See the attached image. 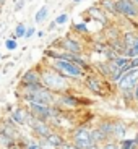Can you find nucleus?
I'll list each match as a JSON object with an SVG mask.
<instances>
[{
  "instance_id": "obj_1",
  "label": "nucleus",
  "mask_w": 138,
  "mask_h": 149,
  "mask_svg": "<svg viewBox=\"0 0 138 149\" xmlns=\"http://www.w3.org/2000/svg\"><path fill=\"white\" fill-rule=\"evenodd\" d=\"M41 84L42 88L54 93H64L68 88L67 78H64L60 73H57L54 68H46L41 73Z\"/></svg>"
},
{
  "instance_id": "obj_2",
  "label": "nucleus",
  "mask_w": 138,
  "mask_h": 149,
  "mask_svg": "<svg viewBox=\"0 0 138 149\" xmlns=\"http://www.w3.org/2000/svg\"><path fill=\"white\" fill-rule=\"evenodd\" d=\"M50 68L60 73L64 78H71V79H78L85 76V70L78 67V65L71 63V62H67V60H54Z\"/></svg>"
},
{
  "instance_id": "obj_3",
  "label": "nucleus",
  "mask_w": 138,
  "mask_h": 149,
  "mask_svg": "<svg viewBox=\"0 0 138 149\" xmlns=\"http://www.w3.org/2000/svg\"><path fill=\"white\" fill-rule=\"evenodd\" d=\"M23 101H26L28 104H41V105H54L55 102V96H54L52 91L41 88L39 91H34V93H23L21 94Z\"/></svg>"
},
{
  "instance_id": "obj_4",
  "label": "nucleus",
  "mask_w": 138,
  "mask_h": 149,
  "mask_svg": "<svg viewBox=\"0 0 138 149\" xmlns=\"http://www.w3.org/2000/svg\"><path fill=\"white\" fill-rule=\"evenodd\" d=\"M71 139H73V146L78 149H88L90 146H93V138H91V131L85 127H80L73 131L71 134Z\"/></svg>"
},
{
  "instance_id": "obj_5",
  "label": "nucleus",
  "mask_w": 138,
  "mask_h": 149,
  "mask_svg": "<svg viewBox=\"0 0 138 149\" xmlns=\"http://www.w3.org/2000/svg\"><path fill=\"white\" fill-rule=\"evenodd\" d=\"M26 125H29L31 131H33L39 139H44L46 136H49V134L52 133V128H50L49 122H42V120L33 118L31 115H29V118H28Z\"/></svg>"
},
{
  "instance_id": "obj_6",
  "label": "nucleus",
  "mask_w": 138,
  "mask_h": 149,
  "mask_svg": "<svg viewBox=\"0 0 138 149\" xmlns=\"http://www.w3.org/2000/svg\"><path fill=\"white\" fill-rule=\"evenodd\" d=\"M116 13L125 18H138V7L132 0H116Z\"/></svg>"
},
{
  "instance_id": "obj_7",
  "label": "nucleus",
  "mask_w": 138,
  "mask_h": 149,
  "mask_svg": "<svg viewBox=\"0 0 138 149\" xmlns=\"http://www.w3.org/2000/svg\"><path fill=\"white\" fill-rule=\"evenodd\" d=\"M138 83V68L137 70H130L127 73L122 74V78L119 81V88L123 91V93H127V91H133V88L137 86Z\"/></svg>"
},
{
  "instance_id": "obj_8",
  "label": "nucleus",
  "mask_w": 138,
  "mask_h": 149,
  "mask_svg": "<svg viewBox=\"0 0 138 149\" xmlns=\"http://www.w3.org/2000/svg\"><path fill=\"white\" fill-rule=\"evenodd\" d=\"M28 118H29V112H28L26 107H16L10 113V120L15 123L16 127H25Z\"/></svg>"
},
{
  "instance_id": "obj_9",
  "label": "nucleus",
  "mask_w": 138,
  "mask_h": 149,
  "mask_svg": "<svg viewBox=\"0 0 138 149\" xmlns=\"http://www.w3.org/2000/svg\"><path fill=\"white\" fill-rule=\"evenodd\" d=\"M59 45L64 49V52L73 54V55H81V44H80L76 39H71V37H65L59 42Z\"/></svg>"
},
{
  "instance_id": "obj_10",
  "label": "nucleus",
  "mask_w": 138,
  "mask_h": 149,
  "mask_svg": "<svg viewBox=\"0 0 138 149\" xmlns=\"http://www.w3.org/2000/svg\"><path fill=\"white\" fill-rule=\"evenodd\" d=\"M41 83V71L37 68H31L21 76V88L23 86H31V84H39Z\"/></svg>"
},
{
  "instance_id": "obj_11",
  "label": "nucleus",
  "mask_w": 138,
  "mask_h": 149,
  "mask_svg": "<svg viewBox=\"0 0 138 149\" xmlns=\"http://www.w3.org/2000/svg\"><path fill=\"white\" fill-rule=\"evenodd\" d=\"M85 84L86 88L91 91V93H96V94H104L102 93V79L99 76H94V74H90V76H86L85 78Z\"/></svg>"
},
{
  "instance_id": "obj_12",
  "label": "nucleus",
  "mask_w": 138,
  "mask_h": 149,
  "mask_svg": "<svg viewBox=\"0 0 138 149\" xmlns=\"http://www.w3.org/2000/svg\"><path fill=\"white\" fill-rule=\"evenodd\" d=\"M44 141L47 143V144H50L52 148L59 149L60 146H62V144L65 143V139H64V136H62V134L54 133V131H52V133L49 134V136H46V138H44Z\"/></svg>"
},
{
  "instance_id": "obj_13",
  "label": "nucleus",
  "mask_w": 138,
  "mask_h": 149,
  "mask_svg": "<svg viewBox=\"0 0 138 149\" xmlns=\"http://www.w3.org/2000/svg\"><path fill=\"white\" fill-rule=\"evenodd\" d=\"M88 13L91 15V18L97 19V21L102 23V24H107V16H106V11H102L99 7H91V8H88Z\"/></svg>"
},
{
  "instance_id": "obj_14",
  "label": "nucleus",
  "mask_w": 138,
  "mask_h": 149,
  "mask_svg": "<svg viewBox=\"0 0 138 149\" xmlns=\"http://www.w3.org/2000/svg\"><path fill=\"white\" fill-rule=\"evenodd\" d=\"M59 102L60 105H65V107H78L80 105V99H76L71 94H62L59 97Z\"/></svg>"
},
{
  "instance_id": "obj_15",
  "label": "nucleus",
  "mask_w": 138,
  "mask_h": 149,
  "mask_svg": "<svg viewBox=\"0 0 138 149\" xmlns=\"http://www.w3.org/2000/svg\"><path fill=\"white\" fill-rule=\"evenodd\" d=\"M137 41H138V36L135 33H125L123 34V39H122V44H123V47H125V50L127 49H132L135 44H137Z\"/></svg>"
},
{
  "instance_id": "obj_16",
  "label": "nucleus",
  "mask_w": 138,
  "mask_h": 149,
  "mask_svg": "<svg viewBox=\"0 0 138 149\" xmlns=\"http://www.w3.org/2000/svg\"><path fill=\"white\" fill-rule=\"evenodd\" d=\"M99 8L104 11H109V13H116V0H101V3H99Z\"/></svg>"
},
{
  "instance_id": "obj_17",
  "label": "nucleus",
  "mask_w": 138,
  "mask_h": 149,
  "mask_svg": "<svg viewBox=\"0 0 138 149\" xmlns=\"http://www.w3.org/2000/svg\"><path fill=\"white\" fill-rule=\"evenodd\" d=\"M127 133V127L123 125V123H114V128H112V136H116V138H122L123 134Z\"/></svg>"
},
{
  "instance_id": "obj_18",
  "label": "nucleus",
  "mask_w": 138,
  "mask_h": 149,
  "mask_svg": "<svg viewBox=\"0 0 138 149\" xmlns=\"http://www.w3.org/2000/svg\"><path fill=\"white\" fill-rule=\"evenodd\" d=\"M47 15H49V7H47V5H44V7H41L39 10H37L36 16H34V21H36L37 24H41V23L47 18Z\"/></svg>"
},
{
  "instance_id": "obj_19",
  "label": "nucleus",
  "mask_w": 138,
  "mask_h": 149,
  "mask_svg": "<svg viewBox=\"0 0 138 149\" xmlns=\"http://www.w3.org/2000/svg\"><path fill=\"white\" fill-rule=\"evenodd\" d=\"M91 138H93V143L94 144H99V143H104L106 139V136H104V133L102 131H99V130H91Z\"/></svg>"
},
{
  "instance_id": "obj_20",
  "label": "nucleus",
  "mask_w": 138,
  "mask_h": 149,
  "mask_svg": "<svg viewBox=\"0 0 138 149\" xmlns=\"http://www.w3.org/2000/svg\"><path fill=\"white\" fill-rule=\"evenodd\" d=\"M123 57H127L128 60H130V58H135V57H138V41H137V44H135L132 49H127V50L123 52Z\"/></svg>"
},
{
  "instance_id": "obj_21",
  "label": "nucleus",
  "mask_w": 138,
  "mask_h": 149,
  "mask_svg": "<svg viewBox=\"0 0 138 149\" xmlns=\"http://www.w3.org/2000/svg\"><path fill=\"white\" fill-rule=\"evenodd\" d=\"M119 149H138V146L133 139H123L122 144L119 146Z\"/></svg>"
},
{
  "instance_id": "obj_22",
  "label": "nucleus",
  "mask_w": 138,
  "mask_h": 149,
  "mask_svg": "<svg viewBox=\"0 0 138 149\" xmlns=\"http://www.w3.org/2000/svg\"><path fill=\"white\" fill-rule=\"evenodd\" d=\"M25 33H26V24L25 23H18L15 28V37H25Z\"/></svg>"
},
{
  "instance_id": "obj_23",
  "label": "nucleus",
  "mask_w": 138,
  "mask_h": 149,
  "mask_svg": "<svg viewBox=\"0 0 138 149\" xmlns=\"http://www.w3.org/2000/svg\"><path fill=\"white\" fill-rule=\"evenodd\" d=\"M16 47H18L16 39H5V49H7V50L13 52V50H16Z\"/></svg>"
},
{
  "instance_id": "obj_24",
  "label": "nucleus",
  "mask_w": 138,
  "mask_h": 149,
  "mask_svg": "<svg viewBox=\"0 0 138 149\" xmlns=\"http://www.w3.org/2000/svg\"><path fill=\"white\" fill-rule=\"evenodd\" d=\"M96 68L99 70V73L104 74V76H109L111 78V73H109V68H107V62L106 63H96Z\"/></svg>"
},
{
  "instance_id": "obj_25",
  "label": "nucleus",
  "mask_w": 138,
  "mask_h": 149,
  "mask_svg": "<svg viewBox=\"0 0 138 149\" xmlns=\"http://www.w3.org/2000/svg\"><path fill=\"white\" fill-rule=\"evenodd\" d=\"M54 21H55L57 26H59V24H65V23L68 21V13H60V15L57 16V18L54 19Z\"/></svg>"
},
{
  "instance_id": "obj_26",
  "label": "nucleus",
  "mask_w": 138,
  "mask_h": 149,
  "mask_svg": "<svg viewBox=\"0 0 138 149\" xmlns=\"http://www.w3.org/2000/svg\"><path fill=\"white\" fill-rule=\"evenodd\" d=\"M73 31H76V33H88V28H86L85 23H80V24L73 26Z\"/></svg>"
},
{
  "instance_id": "obj_27",
  "label": "nucleus",
  "mask_w": 138,
  "mask_h": 149,
  "mask_svg": "<svg viewBox=\"0 0 138 149\" xmlns=\"http://www.w3.org/2000/svg\"><path fill=\"white\" fill-rule=\"evenodd\" d=\"M101 149H119V144H117V143H114V141H107Z\"/></svg>"
},
{
  "instance_id": "obj_28",
  "label": "nucleus",
  "mask_w": 138,
  "mask_h": 149,
  "mask_svg": "<svg viewBox=\"0 0 138 149\" xmlns=\"http://www.w3.org/2000/svg\"><path fill=\"white\" fill-rule=\"evenodd\" d=\"M36 34V28H26V33H25V39H29Z\"/></svg>"
},
{
  "instance_id": "obj_29",
  "label": "nucleus",
  "mask_w": 138,
  "mask_h": 149,
  "mask_svg": "<svg viewBox=\"0 0 138 149\" xmlns=\"http://www.w3.org/2000/svg\"><path fill=\"white\" fill-rule=\"evenodd\" d=\"M8 149H25V144H23L21 141H18V139H16V143H15V144H11Z\"/></svg>"
},
{
  "instance_id": "obj_30",
  "label": "nucleus",
  "mask_w": 138,
  "mask_h": 149,
  "mask_svg": "<svg viewBox=\"0 0 138 149\" xmlns=\"http://www.w3.org/2000/svg\"><path fill=\"white\" fill-rule=\"evenodd\" d=\"M130 68H132V70H137V68H138V57L130 58Z\"/></svg>"
},
{
  "instance_id": "obj_31",
  "label": "nucleus",
  "mask_w": 138,
  "mask_h": 149,
  "mask_svg": "<svg viewBox=\"0 0 138 149\" xmlns=\"http://www.w3.org/2000/svg\"><path fill=\"white\" fill-rule=\"evenodd\" d=\"M23 7H25V0H16V3H15V11H20Z\"/></svg>"
},
{
  "instance_id": "obj_32",
  "label": "nucleus",
  "mask_w": 138,
  "mask_h": 149,
  "mask_svg": "<svg viewBox=\"0 0 138 149\" xmlns=\"http://www.w3.org/2000/svg\"><path fill=\"white\" fill-rule=\"evenodd\" d=\"M59 149H78V148H75L73 144H68V143H64V144L60 146Z\"/></svg>"
},
{
  "instance_id": "obj_33",
  "label": "nucleus",
  "mask_w": 138,
  "mask_h": 149,
  "mask_svg": "<svg viewBox=\"0 0 138 149\" xmlns=\"http://www.w3.org/2000/svg\"><path fill=\"white\" fill-rule=\"evenodd\" d=\"M133 99L138 102V83H137V86L133 88Z\"/></svg>"
},
{
  "instance_id": "obj_34",
  "label": "nucleus",
  "mask_w": 138,
  "mask_h": 149,
  "mask_svg": "<svg viewBox=\"0 0 138 149\" xmlns=\"http://www.w3.org/2000/svg\"><path fill=\"white\" fill-rule=\"evenodd\" d=\"M55 26H57V24H55V21H52L50 24H49V28H47V29H49V31H54V29H55Z\"/></svg>"
},
{
  "instance_id": "obj_35",
  "label": "nucleus",
  "mask_w": 138,
  "mask_h": 149,
  "mask_svg": "<svg viewBox=\"0 0 138 149\" xmlns=\"http://www.w3.org/2000/svg\"><path fill=\"white\" fill-rule=\"evenodd\" d=\"M88 149H101V148H99V146H97V144H93V146H90V148H88Z\"/></svg>"
},
{
  "instance_id": "obj_36",
  "label": "nucleus",
  "mask_w": 138,
  "mask_h": 149,
  "mask_svg": "<svg viewBox=\"0 0 138 149\" xmlns=\"http://www.w3.org/2000/svg\"><path fill=\"white\" fill-rule=\"evenodd\" d=\"M4 3H5V0H0V7H4Z\"/></svg>"
},
{
  "instance_id": "obj_37",
  "label": "nucleus",
  "mask_w": 138,
  "mask_h": 149,
  "mask_svg": "<svg viewBox=\"0 0 138 149\" xmlns=\"http://www.w3.org/2000/svg\"><path fill=\"white\" fill-rule=\"evenodd\" d=\"M80 2H81V0H73V3L76 5V3H80Z\"/></svg>"
},
{
  "instance_id": "obj_38",
  "label": "nucleus",
  "mask_w": 138,
  "mask_h": 149,
  "mask_svg": "<svg viewBox=\"0 0 138 149\" xmlns=\"http://www.w3.org/2000/svg\"><path fill=\"white\" fill-rule=\"evenodd\" d=\"M132 2H133V3H135V5H137V7H138V0H132Z\"/></svg>"
},
{
  "instance_id": "obj_39",
  "label": "nucleus",
  "mask_w": 138,
  "mask_h": 149,
  "mask_svg": "<svg viewBox=\"0 0 138 149\" xmlns=\"http://www.w3.org/2000/svg\"><path fill=\"white\" fill-rule=\"evenodd\" d=\"M133 141H135V143H137V146H138V136H137V138H135V139H133Z\"/></svg>"
},
{
  "instance_id": "obj_40",
  "label": "nucleus",
  "mask_w": 138,
  "mask_h": 149,
  "mask_svg": "<svg viewBox=\"0 0 138 149\" xmlns=\"http://www.w3.org/2000/svg\"><path fill=\"white\" fill-rule=\"evenodd\" d=\"M2 58H4V55H2V54H0V60H2Z\"/></svg>"
},
{
  "instance_id": "obj_41",
  "label": "nucleus",
  "mask_w": 138,
  "mask_h": 149,
  "mask_svg": "<svg viewBox=\"0 0 138 149\" xmlns=\"http://www.w3.org/2000/svg\"><path fill=\"white\" fill-rule=\"evenodd\" d=\"M0 15H2V7H0Z\"/></svg>"
},
{
  "instance_id": "obj_42",
  "label": "nucleus",
  "mask_w": 138,
  "mask_h": 149,
  "mask_svg": "<svg viewBox=\"0 0 138 149\" xmlns=\"http://www.w3.org/2000/svg\"><path fill=\"white\" fill-rule=\"evenodd\" d=\"M0 74H2V73H0Z\"/></svg>"
}]
</instances>
